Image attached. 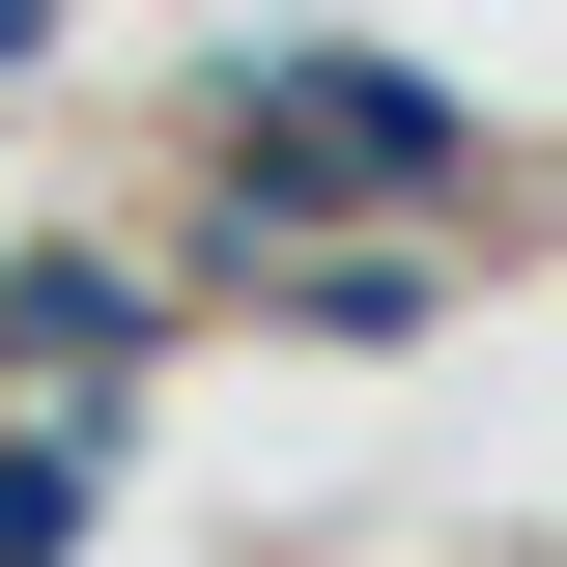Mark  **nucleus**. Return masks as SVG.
I'll return each instance as SVG.
<instances>
[{
  "label": "nucleus",
  "instance_id": "3",
  "mask_svg": "<svg viewBox=\"0 0 567 567\" xmlns=\"http://www.w3.org/2000/svg\"><path fill=\"white\" fill-rule=\"evenodd\" d=\"M85 483H114V425H29V454H0V567H58V539H85Z\"/></svg>",
  "mask_w": 567,
  "mask_h": 567
},
{
  "label": "nucleus",
  "instance_id": "1",
  "mask_svg": "<svg viewBox=\"0 0 567 567\" xmlns=\"http://www.w3.org/2000/svg\"><path fill=\"white\" fill-rule=\"evenodd\" d=\"M483 142H454V85H398V58H256L227 85V227L256 199H454Z\"/></svg>",
  "mask_w": 567,
  "mask_h": 567
},
{
  "label": "nucleus",
  "instance_id": "4",
  "mask_svg": "<svg viewBox=\"0 0 567 567\" xmlns=\"http://www.w3.org/2000/svg\"><path fill=\"white\" fill-rule=\"evenodd\" d=\"M256 312H312V341H398V312H425V256H256Z\"/></svg>",
  "mask_w": 567,
  "mask_h": 567
},
{
  "label": "nucleus",
  "instance_id": "2",
  "mask_svg": "<svg viewBox=\"0 0 567 567\" xmlns=\"http://www.w3.org/2000/svg\"><path fill=\"white\" fill-rule=\"evenodd\" d=\"M0 341H29V369H85V398H114V369H142V284H114V256H29V284H0Z\"/></svg>",
  "mask_w": 567,
  "mask_h": 567
},
{
  "label": "nucleus",
  "instance_id": "5",
  "mask_svg": "<svg viewBox=\"0 0 567 567\" xmlns=\"http://www.w3.org/2000/svg\"><path fill=\"white\" fill-rule=\"evenodd\" d=\"M29 29H58V0H0V58H29Z\"/></svg>",
  "mask_w": 567,
  "mask_h": 567
}]
</instances>
